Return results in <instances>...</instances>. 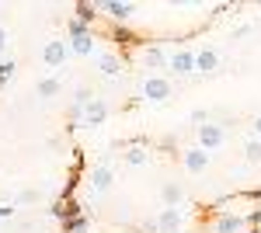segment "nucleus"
<instances>
[{"label":"nucleus","instance_id":"1","mask_svg":"<svg viewBox=\"0 0 261 233\" xmlns=\"http://www.w3.org/2000/svg\"><path fill=\"white\" fill-rule=\"evenodd\" d=\"M140 94H143V101H150V105H164L167 97L174 94V84L167 77H161V73H153V77H146L140 84Z\"/></svg>","mask_w":261,"mask_h":233},{"label":"nucleus","instance_id":"2","mask_svg":"<svg viewBox=\"0 0 261 233\" xmlns=\"http://www.w3.org/2000/svg\"><path fill=\"white\" fill-rule=\"evenodd\" d=\"M254 223V213H216L213 233H247Z\"/></svg>","mask_w":261,"mask_h":233},{"label":"nucleus","instance_id":"3","mask_svg":"<svg viewBox=\"0 0 261 233\" xmlns=\"http://www.w3.org/2000/svg\"><path fill=\"white\" fill-rule=\"evenodd\" d=\"M150 233H181L185 230V209H161L157 219L146 223Z\"/></svg>","mask_w":261,"mask_h":233},{"label":"nucleus","instance_id":"4","mask_svg":"<svg viewBox=\"0 0 261 233\" xmlns=\"http://www.w3.org/2000/svg\"><path fill=\"white\" fill-rule=\"evenodd\" d=\"M112 185H115V167H112L108 160L94 164V167H91V174H87V188H91L94 195H105Z\"/></svg>","mask_w":261,"mask_h":233},{"label":"nucleus","instance_id":"5","mask_svg":"<svg viewBox=\"0 0 261 233\" xmlns=\"http://www.w3.org/2000/svg\"><path fill=\"white\" fill-rule=\"evenodd\" d=\"M73 118H77L81 125H87V129H91V125H101V122L108 118V105H105L101 97H94V101H87L84 108H73Z\"/></svg>","mask_w":261,"mask_h":233},{"label":"nucleus","instance_id":"6","mask_svg":"<svg viewBox=\"0 0 261 233\" xmlns=\"http://www.w3.org/2000/svg\"><path fill=\"white\" fill-rule=\"evenodd\" d=\"M195 136H199V146L209 153V150H220L223 143H226V129H223L220 122H205L195 129Z\"/></svg>","mask_w":261,"mask_h":233},{"label":"nucleus","instance_id":"7","mask_svg":"<svg viewBox=\"0 0 261 233\" xmlns=\"http://www.w3.org/2000/svg\"><path fill=\"white\" fill-rule=\"evenodd\" d=\"M181 164H185L188 174H205L209 164H213V157L205 153L202 146H188V150H181Z\"/></svg>","mask_w":261,"mask_h":233},{"label":"nucleus","instance_id":"8","mask_svg":"<svg viewBox=\"0 0 261 233\" xmlns=\"http://www.w3.org/2000/svg\"><path fill=\"white\" fill-rule=\"evenodd\" d=\"M66 56H70V42L66 39H53V42H45V49H42V63L49 70H60L66 63Z\"/></svg>","mask_w":261,"mask_h":233},{"label":"nucleus","instance_id":"9","mask_svg":"<svg viewBox=\"0 0 261 233\" xmlns=\"http://www.w3.org/2000/svg\"><path fill=\"white\" fill-rule=\"evenodd\" d=\"M167 70L178 73V77L195 73V53H192V49H178V53H171V56H167Z\"/></svg>","mask_w":261,"mask_h":233},{"label":"nucleus","instance_id":"10","mask_svg":"<svg viewBox=\"0 0 261 233\" xmlns=\"http://www.w3.org/2000/svg\"><path fill=\"white\" fill-rule=\"evenodd\" d=\"M70 53L73 56H98V39H94V32H77V35H70Z\"/></svg>","mask_w":261,"mask_h":233},{"label":"nucleus","instance_id":"11","mask_svg":"<svg viewBox=\"0 0 261 233\" xmlns=\"http://www.w3.org/2000/svg\"><path fill=\"white\" fill-rule=\"evenodd\" d=\"M98 11H105L112 21H125L133 18V11H136V4H129V0H108V4H98Z\"/></svg>","mask_w":261,"mask_h":233},{"label":"nucleus","instance_id":"12","mask_svg":"<svg viewBox=\"0 0 261 233\" xmlns=\"http://www.w3.org/2000/svg\"><path fill=\"white\" fill-rule=\"evenodd\" d=\"M161 202L164 209H181V202H185V188H181L178 181H167L161 188Z\"/></svg>","mask_w":261,"mask_h":233},{"label":"nucleus","instance_id":"13","mask_svg":"<svg viewBox=\"0 0 261 233\" xmlns=\"http://www.w3.org/2000/svg\"><path fill=\"white\" fill-rule=\"evenodd\" d=\"M216 70H220L216 49H199L195 53V73H216Z\"/></svg>","mask_w":261,"mask_h":233},{"label":"nucleus","instance_id":"14","mask_svg":"<svg viewBox=\"0 0 261 233\" xmlns=\"http://www.w3.org/2000/svg\"><path fill=\"white\" fill-rule=\"evenodd\" d=\"M94 59H98V70L105 77H122V59L115 53H98Z\"/></svg>","mask_w":261,"mask_h":233},{"label":"nucleus","instance_id":"15","mask_svg":"<svg viewBox=\"0 0 261 233\" xmlns=\"http://www.w3.org/2000/svg\"><path fill=\"white\" fill-rule=\"evenodd\" d=\"M122 160H125L129 167H146V164H150V150H146L143 143H133V146L122 153Z\"/></svg>","mask_w":261,"mask_h":233},{"label":"nucleus","instance_id":"16","mask_svg":"<svg viewBox=\"0 0 261 233\" xmlns=\"http://www.w3.org/2000/svg\"><path fill=\"white\" fill-rule=\"evenodd\" d=\"M143 63H146L150 70H164V66H167V56H164L161 49H143Z\"/></svg>","mask_w":261,"mask_h":233},{"label":"nucleus","instance_id":"17","mask_svg":"<svg viewBox=\"0 0 261 233\" xmlns=\"http://www.w3.org/2000/svg\"><path fill=\"white\" fill-rule=\"evenodd\" d=\"M60 91H63L60 77H45V80H39V97H56Z\"/></svg>","mask_w":261,"mask_h":233},{"label":"nucleus","instance_id":"18","mask_svg":"<svg viewBox=\"0 0 261 233\" xmlns=\"http://www.w3.org/2000/svg\"><path fill=\"white\" fill-rule=\"evenodd\" d=\"M244 157H247V164H261V139L251 136L244 143Z\"/></svg>","mask_w":261,"mask_h":233},{"label":"nucleus","instance_id":"19","mask_svg":"<svg viewBox=\"0 0 261 233\" xmlns=\"http://www.w3.org/2000/svg\"><path fill=\"white\" fill-rule=\"evenodd\" d=\"M14 70H18V63H14V59H4V63H0V91L14 80Z\"/></svg>","mask_w":261,"mask_h":233},{"label":"nucleus","instance_id":"20","mask_svg":"<svg viewBox=\"0 0 261 233\" xmlns=\"http://www.w3.org/2000/svg\"><path fill=\"white\" fill-rule=\"evenodd\" d=\"M87 219L84 216H73V219H63V233H87Z\"/></svg>","mask_w":261,"mask_h":233},{"label":"nucleus","instance_id":"21","mask_svg":"<svg viewBox=\"0 0 261 233\" xmlns=\"http://www.w3.org/2000/svg\"><path fill=\"white\" fill-rule=\"evenodd\" d=\"M77 11H81V18H77V21H84V24L91 28V21H94V7H91V4H81Z\"/></svg>","mask_w":261,"mask_h":233},{"label":"nucleus","instance_id":"22","mask_svg":"<svg viewBox=\"0 0 261 233\" xmlns=\"http://www.w3.org/2000/svg\"><path fill=\"white\" fill-rule=\"evenodd\" d=\"M7 49H11V32L0 24V56H7Z\"/></svg>","mask_w":261,"mask_h":233},{"label":"nucleus","instance_id":"23","mask_svg":"<svg viewBox=\"0 0 261 233\" xmlns=\"http://www.w3.org/2000/svg\"><path fill=\"white\" fill-rule=\"evenodd\" d=\"M14 213H18V209H14V202H0V223H4V219H11Z\"/></svg>","mask_w":261,"mask_h":233},{"label":"nucleus","instance_id":"24","mask_svg":"<svg viewBox=\"0 0 261 233\" xmlns=\"http://www.w3.org/2000/svg\"><path fill=\"white\" fill-rule=\"evenodd\" d=\"M254 136H258V139H261V115H258V118H254Z\"/></svg>","mask_w":261,"mask_h":233}]
</instances>
